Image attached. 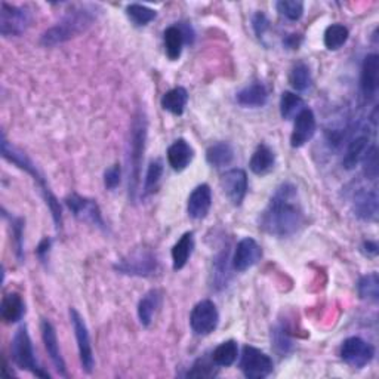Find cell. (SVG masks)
I'll return each instance as SVG.
<instances>
[{
  "mask_svg": "<svg viewBox=\"0 0 379 379\" xmlns=\"http://www.w3.org/2000/svg\"><path fill=\"white\" fill-rule=\"evenodd\" d=\"M212 208V190L208 184H200L197 186L190 197H188V203H187V212L188 217L191 220H203L209 213Z\"/></svg>",
  "mask_w": 379,
  "mask_h": 379,
  "instance_id": "cell-18",
  "label": "cell"
},
{
  "mask_svg": "<svg viewBox=\"0 0 379 379\" xmlns=\"http://www.w3.org/2000/svg\"><path fill=\"white\" fill-rule=\"evenodd\" d=\"M12 225V234L15 240V254L20 261L24 259V242H23V233H24V220L23 218H11Z\"/></svg>",
  "mask_w": 379,
  "mask_h": 379,
  "instance_id": "cell-41",
  "label": "cell"
},
{
  "mask_svg": "<svg viewBox=\"0 0 379 379\" xmlns=\"http://www.w3.org/2000/svg\"><path fill=\"white\" fill-rule=\"evenodd\" d=\"M261 258H262V248L259 246V243L252 237H244L236 246L234 255L232 258V266L236 271L244 273L254 266H256Z\"/></svg>",
  "mask_w": 379,
  "mask_h": 379,
  "instance_id": "cell-14",
  "label": "cell"
},
{
  "mask_svg": "<svg viewBox=\"0 0 379 379\" xmlns=\"http://www.w3.org/2000/svg\"><path fill=\"white\" fill-rule=\"evenodd\" d=\"M305 213L298 188L292 183L280 184L267 208L259 215V228L274 237H290L302 228Z\"/></svg>",
  "mask_w": 379,
  "mask_h": 379,
  "instance_id": "cell-1",
  "label": "cell"
},
{
  "mask_svg": "<svg viewBox=\"0 0 379 379\" xmlns=\"http://www.w3.org/2000/svg\"><path fill=\"white\" fill-rule=\"evenodd\" d=\"M378 244L376 242H372V240H368L363 243V246H361V251H363V254L369 258H375L378 255Z\"/></svg>",
  "mask_w": 379,
  "mask_h": 379,
  "instance_id": "cell-46",
  "label": "cell"
},
{
  "mask_svg": "<svg viewBox=\"0 0 379 379\" xmlns=\"http://www.w3.org/2000/svg\"><path fill=\"white\" fill-rule=\"evenodd\" d=\"M236 101L244 108H261L268 101V89L262 81H252L236 94Z\"/></svg>",
  "mask_w": 379,
  "mask_h": 379,
  "instance_id": "cell-19",
  "label": "cell"
},
{
  "mask_svg": "<svg viewBox=\"0 0 379 379\" xmlns=\"http://www.w3.org/2000/svg\"><path fill=\"white\" fill-rule=\"evenodd\" d=\"M40 332H42V339H43V344H45V349H46V353L49 356V358H51L52 365L55 366V370L67 378L69 373H67V366H65V361H64V357L61 354V350H60V344H58V338H57V331L54 324L43 319L42 323H40Z\"/></svg>",
  "mask_w": 379,
  "mask_h": 379,
  "instance_id": "cell-15",
  "label": "cell"
},
{
  "mask_svg": "<svg viewBox=\"0 0 379 379\" xmlns=\"http://www.w3.org/2000/svg\"><path fill=\"white\" fill-rule=\"evenodd\" d=\"M289 84L296 92H305L312 85V77L310 67L305 62H298L293 65L289 74Z\"/></svg>",
  "mask_w": 379,
  "mask_h": 379,
  "instance_id": "cell-34",
  "label": "cell"
},
{
  "mask_svg": "<svg viewBox=\"0 0 379 379\" xmlns=\"http://www.w3.org/2000/svg\"><path fill=\"white\" fill-rule=\"evenodd\" d=\"M277 12L289 21H300L304 15V4L301 0H280L276 4Z\"/></svg>",
  "mask_w": 379,
  "mask_h": 379,
  "instance_id": "cell-38",
  "label": "cell"
},
{
  "mask_svg": "<svg viewBox=\"0 0 379 379\" xmlns=\"http://www.w3.org/2000/svg\"><path fill=\"white\" fill-rule=\"evenodd\" d=\"M163 175V163L162 160H153L147 169L144 179V196H150L156 191L160 178Z\"/></svg>",
  "mask_w": 379,
  "mask_h": 379,
  "instance_id": "cell-39",
  "label": "cell"
},
{
  "mask_svg": "<svg viewBox=\"0 0 379 379\" xmlns=\"http://www.w3.org/2000/svg\"><path fill=\"white\" fill-rule=\"evenodd\" d=\"M187 103H188V92L183 86L174 88L162 96L163 110L169 111L174 116H181L186 110Z\"/></svg>",
  "mask_w": 379,
  "mask_h": 379,
  "instance_id": "cell-28",
  "label": "cell"
},
{
  "mask_svg": "<svg viewBox=\"0 0 379 379\" xmlns=\"http://www.w3.org/2000/svg\"><path fill=\"white\" fill-rule=\"evenodd\" d=\"M240 370L249 379H264L273 373V358L252 345H244L240 356Z\"/></svg>",
  "mask_w": 379,
  "mask_h": 379,
  "instance_id": "cell-7",
  "label": "cell"
},
{
  "mask_svg": "<svg viewBox=\"0 0 379 379\" xmlns=\"http://www.w3.org/2000/svg\"><path fill=\"white\" fill-rule=\"evenodd\" d=\"M234 160V150L228 142H217L206 150V162L212 168H225Z\"/></svg>",
  "mask_w": 379,
  "mask_h": 379,
  "instance_id": "cell-27",
  "label": "cell"
},
{
  "mask_svg": "<svg viewBox=\"0 0 379 379\" xmlns=\"http://www.w3.org/2000/svg\"><path fill=\"white\" fill-rule=\"evenodd\" d=\"M2 156L13 163L16 168H20L23 171H26L27 174H30L33 176V179H35V183L39 186L40 188V193L43 196L45 199V203L47 205L49 210H51L52 213V218H54V222H55V227L60 230L61 225H62V210H61V206H60V202L57 200V197L54 196V193L51 191V188H49V186L46 184V179L43 178V175L39 172V169L35 166V163H33L27 154L24 152H21L20 148H16L15 145H12L6 138L5 135L2 137Z\"/></svg>",
  "mask_w": 379,
  "mask_h": 379,
  "instance_id": "cell-3",
  "label": "cell"
},
{
  "mask_svg": "<svg viewBox=\"0 0 379 379\" xmlns=\"http://www.w3.org/2000/svg\"><path fill=\"white\" fill-rule=\"evenodd\" d=\"M11 356L13 363L18 369L27 370L39 378H46V379L51 378V375H49L43 368H40V365L38 363L35 350H33L31 338L26 326H21L18 331L15 332L13 339L11 342Z\"/></svg>",
  "mask_w": 379,
  "mask_h": 379,
  "instance_id": "cell-5",
  "label": "cell"
},
{
  "mask_svg": "<svg viewBox=\"0 0 379 379\" xmlns=\"http://www.w3.org/2000/svg\"><path fill=\"white\" fill-rule=\"evenodd\" d=\"M147 140V118L144 111H138L130 126V142H129V197L135 200L140 178H141V164L144 159Z\"/></svg>",
  "mask_w": 379,
  "mask_h": 379,
  "instance_id": "cell-4",
  "label": "cell"
},
{
  "mask_svg": "<svg viewBox=\"0 0 379 379\" xmlns=\"http://www.w3.org/2000/svg\"><path fill=\"white\" fill-rule=\"evenodd\" d=\"M304 108H307V106L300 95L289 91L282 94V98H280V114H282L285 120L295 119Z\"/></svg>",
  "mask_w": 379,
  "mask_h": 379,
  "instance_id": "cell-32",
  "label": "cell"
},
{
  "mask_svg": "<svg viewBox=\"0 0 379 379\" xmlns=\"http://www.w3.org/2000/svg\"><path fill=\"white\" fill-rule=\"evenodd\" d=\"M248 187V174L243 169H230L221 178V188L233 206H242Z\"/></svg>",
  "mask_w": 379,
  "mask_h": 379,
  "instance_id": "cell-13",
  "label": "cell"
},
{
  "mask_svg": "<svg viewBox=\"0 0 379 379\" xmlns=\"http://www.w3.org/2000/svg\"><path fill=\"white\" fill-rule=\"evenodd\" d=\"M65 205H67V208L70 209V212L77 220L88 222V224L101 228V230L106 228L103 213H101L100 208H98L95 200L73 193V194L65 197Z\"/></svg>",
  "mask_w": 379,
  "mask_h": 379,
  "instance_id": "cell-12",
  "label": "cell"
},
{
  "mask_svg": "<svg viewBox=\"0 0 379 379\" xmlns=\"http://www.w3.org/2000/svg\"><path fill=\"white\" fill-rule=\"evenodd\" d=\"M193 251H194V233L188 232L181 236V239L172 248V266L175 271L183 270L187 266Z\"/></svg>",
  "mask_w": 379,
  "mask_h": 379,
  "instance_id": "cell-26",
  "label": "cell"
},
{
  "mask_svg": "<svg viewBox=\"0 0 379 379\" xmlns=\"http://www.w3.org/2000/svg\"><path fill=\"white\" fill-rule=\"evenodd\" d=\"M239 356V345L236 341L228 339L221 342L218 347L212 351L210 357L218 368H230L234 365Z\"/></svg>",
  "mask_w": 379,
  "mask_h": 379,
  "instance_id": "cell-30",
  "label": "cell"
},
{
  "mask_svg": "<svg viewBox=\"0 0 379 379\" xmlns=\"http://www.w3.org/2000/svg\"><path fill=\"white\" fill-rule=\"evenodd\" d=\"M316 129H317V122L315 113L307 107L295 118V125L290 135V145L293 148H300L305 145L312 137H315Z\"/></svg>",
  "mask_w": 379,
  "mask_h": 379,
  "instance_id": "cell-16",
  "label": "cell"
},
{
  "mask_svg": "<svg viewBox=\"0 0 379 379\" xmlns=\"http://www.w3.org/2000/svg\"><path fill=\"white\" fill-rule=\"evenodd\" d=\"M122 181V169L120 164H113L106 172H104V186L107 190L113 191L120 186Z\"/></svg>",
  "mask_w": 379,
  "mask_h": 379,
  "instance_id": "cell-43",
  "label": "cell"
},
{
  "mask_svg": "<svg viewBox=\"0 0 379 379\" xmlns=\"http://www.w3.org/2000/svg\"><path fill=\"white\" fill-rule=\"evenodd\" d=\"M31 23V15L27 9L2 4V12H0V33L4 38H18L24 35Z\"/></svg>",
  "mask_w": 379,
  "mask_h": 379,
  "instance_id": "cell-10",
  "label": "cell"
},
{
  "mask_svg": "<svg viewBox=\"0 0 379 379\" xmlns=\"http://www.w3.org/2000/svg\"><path fill=\"white\" fill-rule=\"evenodd\" d=\"M156 11L140 4H130L126 6V16L135 27H145L156 18Z\"/></svg>",
  "mask_w": 379,
  "mask_h": 379,
  "instance_id": "cell-36",
  "label": "cell"
},
{
  "mask_svg": "<svg viewBox=\"0 0 379 379\" xmlns=\"http://www.w3.org/2000/svg\"><path fill=\"white\" fill-rule=\"evenodd\" d=\"M370 147V140L369 135H358L356 137L347 147V152L344 154V160H342V166L345 169H354L356 166H358V163H361V160L365 159L368 150Z\"/></svg>",
  "mask_w": 379,
  "mask_h": 379,
  "instance_id": "cell-24",
  "label": "cell"
},
{
  "mask_svg": "<svg viewBox=\"0 0 379 379\" xmlns=\"http://www.w3.org/2000/svg\"><path fill=\"white\" fill-rule=\"evenodd\" d=\"M26 315V304L23 296L16 292L6 293L0 305V316L5 320V323L12 324L20 322Z\"/></svg>",
  "mask_w": 379,
  "mask_h": 379,
  "instance_id": "cell-23",
  "label": "cell"
},
{
  "mask_svg": "<svg viewBox=\"0 0 379 379\" xmlns=\"http://www.w3.org/2000/svg\"><path fill=\"white\" fill-rule=\"evenodd\" d=\"M193 147L183 138L174 141V144L168 148V163L175 172L186 171L193 162Z\"/></svg>",
  "mask_w": 379,
  "mask_h": 379,
  "instance_id": "cell-20",
  "label": "cell"
},
{
  "mask_svg": "<svg viewBox=\"0 0 379 379\" xmlns=\"http://www.w3.org/2000/svg\"><path fill=\"white\" fill-rule=\"evenodd\" d=\"M349 38L350 31L347 27L342 24H332L324 31V46L329 51H338L339 47L347 43Z\"/></svg>",
  "mask_w": 379,
  "mask_h": 379,
  "instance_id": "cell-35",
  "label": "cell"
},
{
  "mask_svg": "<svg viewBox=\"0 0 379 379\" xmlns=\"http://www.w3.org/2000/svg\"><path fill=\"white\" fill-rule=\"evenodd\" d=\"M378 81H379V57L376 54H369L365 57L363 64H361V74H360V89L366 101L375 100L378 92Z\"/></svg>",
  "mask_w": 379,
  "mask_h": 379,
  "instance_id": "cell-17",
  "label": "cell"
},
{
  "mask_svg": "<svg viewBox=\"0 0 379 379\" xmlns=\"http://www.w3.org/2000/svg\"><path fill=\"white\" fill-rule=\"evenodd\" d=\"M354 212L363 221H375L378 217V193L376 190L358 191L354 197Z\"/></svg>",
  "mask_w": 379,
  "mask_h": 379,
  "instance_id": "cell-21",
  "label": "cell"
},
{
  "mask_svg": "<svg viewBox=\"0 0 379 379\" xmlns=\"http://www.w3.org/2000/svg\"><path fill=\"white\" fill-rule=\"evenodd\" d=\"M271 345L278 356H288L293 350V341L288 329L282 324H277L271 329Z\"/></svg>",
  "mask_w": 379,
  "mask_h": 379,
  "instance_id": "cell-37",
  "label": "cell"
},
{
  "mask_svg": "<svg viewBox=\"0 0 379 379\" xmlns=\"http://www.w3.org/2000/svg\"><path fill=\"white\" fill-rule=\"evenodd\" d=\"M365 164V175L368 179H376L378 178V148L375 144L369 147V150L365 156V159L361 160Z\"/></svg>",
  "mask_w": 379,
  "mask_h": 379,
  "instance_id": "cell-42",
  "label": "cell"
},
{
  "mask_svg": "<svg viewBox=\"0 0 379 379\" xmlns=\"http://www.w3.org/2000/svg\"><path fill=\"white\" fill-rule=\"evenodd\" d=\"M70 320H72L76 341H77L81 369H84L86 373H92L95 369V358H94L91 336H89V331L85 323V319L80 316V312L76 308H70Z\"/></svg>",
  "mask_w": 379,
  "mask_h": 379,
  "instance_id": "cell-11",
  "label": "cell"
},
{
  "mask_svg": "<svg viewBox=\"0 0 379 379\" xmlns=\"http://www.w3.org/2000/svg\"><path fill=\"white\" fill-rule=\"evenodd\" d=\"M274 164H276V154L271 148L266 144L258 145L249 162L251 171L255 175L264 176L274 169Z\"/></svg>",
  "mask_w": 379,
  "mask_h": 379,
  "instance_id": "cell-25",
  "label": "cell"
},
{
  "mask_svg": "<svg viewBox=\"0 0 379 379\" xmlns=\"http://www.w3.org/2000/svg\"><path fill=\"white\" fill-rule=\"evenodd\" d=\"M339 356L344 360V363H347L349 366L354 369H363L373 360L375 349L372 344L366 342L365 339L351 336L342 342Z\"/></svg>",
  "mask_w": 379,
  "mask_h": 379,
  "instance_id": "cell-8",
  "label": "cell"
},
{
  "mask_svg": "<svg viewBox=\"0 0 379 379\" xmlns=\"http://www.w3.org/2000/svg\"><path fill=\"white\" fill-rule=\"evenodd\" d=\"M51 248H52V240L49 239V237H45V239L39 243L38 249H36V254H38V256H39V259H40L42 262H45V261L47 259V255H49V251H51Z\"/></svg>",
  "mask_w": 379,
  "mask_h": 379,
  "instance_id": "cell-45",
  "label": "cell"
},
{
  "mask_svg": "<svg viewBox=\"0 0 379 379\" xmlns=\"http://www.w3.org/2000/svg\"><path fill=\"white\" fill-rule=\"evenodd\" d=\"M252 27L258 39H262L266 36V33L270 30V20L264 12H256L252 18Z\"/></svg>",
  "mask_w": 379,
  "mask_h": 379,
  "instance_id": "cell-44",
  "label": "cell"
},
{
  "mask_svg": "<svg viewBox=\"0 0 379 379\" xmlns=\"http://www.w3.org/2000/svg\"><path fill=\"white\" fill-rule=\"evenodd\" d=\"M114 270L126 276L152 277L159 270V261L150 249L138 248L114 264Z\"/></svg>",
  "mask_w": 379,
  "mask_h": 379,
  "instance_id": "cell-6",
  "label": "cell"
},
{
  "mask_svg": "<svg viewBox=\"0 0 379 379\" xmlns=\"http://www.w3.org/2000/svg\"><path fill=\"white\" fill-rule=\"evenodd\" d=\"M217 365L213 363V360L212 357H199L196 361H194V365L191 368V370H188L187 376L188 378H212V376H215L217 375Z\"/></svg>",
  "mask_w": 379,
  "mask_h": 379,
  "instance_id": "cell-40",
  "label": "cell"
},
{
  "mask_svg": "<svg viewBox=\"0 0 379 379\" xmlns=\"http://www.w3.org/2000/svg\"><path fill=\"white\" fill-rule=\"evenodd\" d=\"M220 323V312L217 305L209 300L196 304L190 315V327L197 336L210 335Z\"/></svg>",
  "mask_w": 379,
  "mask_h": 379,
  "instance_id": "cell-9",
  "label": "cell"
},
{
  "mask_svg": "<svg viewBox=\"0 0 379 379\" xmlns=\"http://www.w3.org/2000/svg\"><path fill=\"white\" fill-rule=\"evenodd\" d=\"M162 298H163V295L159 289H152V290H148L140 300V302H138V319H140L142 326L148 327L153 323L159 308L162 307Z\"/></svg>",
  "mask_w": 379,
  "mask_h": 379,
  "instance_id": "cell-22",
  "label": "cell"
},
{
  "mask_svg": "<svg viewBox=\"0 0 379 379\" xmlns=\"http://www.w3.org/2000/svg\"><path fill=\"white\" fill-rule=\"evenodd\" d=\"M357 292L361 300L376 304L379 301V276L369 273L361 277L357 283Z\"/></svg>",
  "mask_w": 379,
  "mask_h": 379,
  "instance_id": "cell-33",
  "label": "cell"
},
{
  "mask_svg": "<svg viewBox=\"0 0 379 379\" xmlns=\"http://www.w3.org/2000/svg\"><path fill=\"white\" fill-rule=\"evenodd\" d=\"M301 43H302V38H301L300 35H289V36L283 40V45H285L288 49H298Z\"/></svg>",
  "mask_w": 379,
  "mask_h": 379,
  "instance_id": "cell-47",
  "label": "cell"
},
{
  "mask_svg": "<svg viewBox=\"0 0 379 379\" xmlns=\"http://www.w3.org/2000/svg\"><path fill=\"white\" fill-rule=\"evenodd\" d=\"M164 40V52H166L168 58L171 61H176L183 52V46L186 43L183 31L178 26H171L163 33Z\"/></svg>",
  "mask_w": 379,
  "mask_h": 379,
  "instance_id": "cell-29",
  "label": "cell"
},
{
  "mask_svg": "<svg viewBox=\"0 0 379 379\" xmlns=\"http://www.w3.org/2000/svg\"><path fill=\"white\" fill-rule=\"evenodd\" d=\"M230 255L228 249H224L221 254L213 261V268H212V288L221 290L227 286L228 278H230Z\"/></svg>",
  "mask_w": 379,
  "mask_h": 379,
  "instance_id": "cell-31",
  "label": "cell"
},
{
  "mask_svg": "<svg viewBox=\"0 0 379 379\" xmlns=\"http://www.w3.org/2000/svg\"><path fill=\"white\" fill-rule=\"evenodd\" d=\"M101 13V6L95 4H84L72 8L54 27L43 33L40 45L52 47L84 35L96 23Z\"/></svg>",
  "mask_w": 379,
  "mask_h": 379,
  "instance_id": "cell-2",
  "label": "cell"
}]
</instances>
